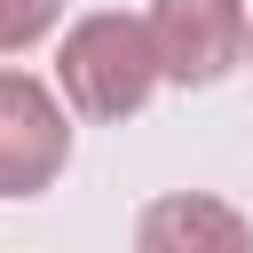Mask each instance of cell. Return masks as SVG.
I'll use <instances>...</instances> for the list:
<instances>
[{
	"mask_svg": "<svg viewBox=\"0 0 253 253\" xmlns=\"http://www.w3.org/2000/svg\"><path fill=\"white\" fill-rule=\"evenodd\" d=\"M245 47H253V16H245Z\"/></svg>",
	"mask_w": 253,
	"mask_h": 253,
	"instance_id": "8992f818",
	"label": "cell"
},
{
	"mask_svg": "<svg viewBox=\"0 0 253 253\" xmlns=\"http://www.w3.org/2000/svg\"><path fill=\"white\" fill-rule=\"evenodd\" d=\"M158 79L174 87H213L237 55H245V0H158L142 16Z\"/></svg>",
	"mask_w": 253,
	"mask_h": 253,
	"instance_id": "7a4b0ae2",
	"label": "cell"
},
{
	"mask_svg": "<svg viewBox=\"0 0 253 253\" xmlns=\"http://www.w3.org/2000/svg\"><path fill=\"white\" fill-rule=\"evenodd\" d=\"M71 158L63 103L32 71H0V198H40Z\"/></svg>",
	"mask_w": 253,
	"mask_h": 253,
	"instance_id": "3957f363",
	"label": "cell"
},
{
	"mask_svg": "<svg viewBox=\"0 0 253 253\" xmlns=\"http://www.w3.org/2000/svg\"><path fill=\"white\" fill-rule=\"evenodd\" d=\"M55 71H63L71 111H87V119H134V111L158 95V55H150V32H142V16H119V8L79 16V24L63 32Z\"/></svg>",
	"mask_w": 253,
	"mask_h": 253,
	"instance_id": "6da1fadb",
	"label": "cell"
},
{
	"mask_svg": "<svg viewBox=\"0 0 253 253\" xmlns=\"http://www.w3.org/2000/svg\"><path fill=\"white\" fill-rule=\"evenodd\" d=\"M134 253H253V221L206 190H174V198L142 206Z\"/></svg>",
	"mask_w": 253,
	"mask_h": 253,
	"instance_id": "277c9868",
	"label": "cell"
},
{
	"mask_svg": "<svg viewBox=\"0 0 253 253\" xmlns=\"http://www.w3.org/2000/svg\"><path fill=\"white\" fill-rule=\"evenodd\" d=\"M63 0H0V55H24L40 32H55Z\"/></svg>",
	"mask_w": 253,
	"mask_h": 253,
	"instance_id": "5b68a950",
	"label": "cell"
}]
</instances>
